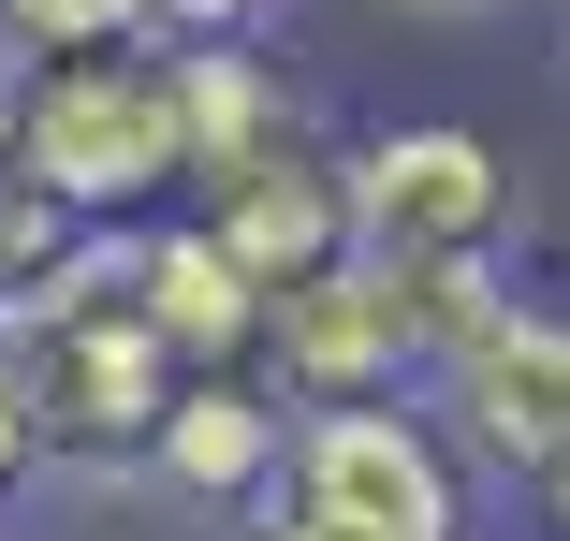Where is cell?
Segmentation results:
<instances>
[{"mask_svg": "<svg viewBox=\"0 0 570 541\" xmlns=\"http://www.w3.org/2000/svg\"><path fill=\"white\" fill-rule=\"evenodd\" d=\"M264 541H469V454L410 395H322L278 424Z\"/></svg>", "mask_w": 570, "mask_h": 541, "instance_id": "cell-3", "label": "cell"}, {"mask_svg": "<svg viewBox=\"0 0 570 541\" xmlns=\"http://www.w3.org/2000/svg\"><path fill=\"white\" fill-rule=\"evenodd\" d=\"M541 498H556V541H570V454H556V469H541Z\"/></svg>", "mask_w": 570, "mask_h": 541, "instance_id": "cell-14", "label": "cell"}, {"mask_svg": "<svg viewBox=\"0 0 570 541\" xmlns=\"http://www.w3.org/2000/svg\"><path fill=\"white\" fill-rule=\"evenodd\" d=\"M176 59L161 45H73V59H16L0 88V176H30L59 220L118 235L147 205H176Z\"/></svg>", "mask_w": 570, "mask_h": 541, "instance_id": "cell-2", "label": "cell"}, {"mask_svg": "<svg viewBox=\"0 0 570 541\" xmlns=\"http://www.w3.org/2000/svg\"><path fill=\"white\" fill-rule=\"evenodd\" d=\"M249 366H264L293 410H322V395H410V381H424L410 264H381V249H322L307 278H278V293H264Z\"/></svg>", "mask_w": 570, "mask_h": 541, "instance_id": "cell-4", "label": "cell"}, {"mask_svg": "<svg viewBox=\"0 0 570 541\" xmlns=\"http://www.w3.org/2000/svg\"><path fill=\"white\" fill-rule=\"evenodd\" d=\"M73 45H147L132 0H0V59H73Z\"/></svg>", "mask_w": 570, "mask_h": 541, "instance_id": "cell-11", "label": "cell"}, {"mask_svg": "<svg viewBox=\"0 0 570 541\" xmlns=\"http://www.w3.org/2000/svg\"><path fill=\"white\" fill-rule=\"evenodd\" d=\"M30 483V410H16V366H0V498Z\"/></svg>", "mask_w": 570, "mask_h": 541, "instance_id": "cell-13", "label": "cell"}, {"mask_svg": "<svg viewBox=\"0 0 570 541\" xmlns=\"http://www.w3.org/2000/svg\"><path fill=\"white\" fill-rule=\"evenodd\" d=\"M278 424H293V395H278L249 352H235V366H176V395H161V424H147V483L190 498V512H249L264 469H278Z\"/></svg>", "mask_w": 570, "mask_h": 541, "instance_id": "cell-7", "label": "cell"}, {"mask_svg": "<svg viewBox=\"0 0 570 541\" xmlns=\"http://www.w3.org/2000/svg\"><path fill=\"white\" fill-rule=\"evenodd\" d=\"M424 395H439V440L498 469V483H541L570 454V322L498 293L483 322H453V337L424 352Z\"/></svg>", "mask_w": 570, "mask_h": 541, "instance_id": "cell-5", "label": "cell"}, {"mask_svg": "<svg viewBox=\"0 0 570 541\" xmlns=\"http://www.w3.org/2000/svg\"><path fill=\"white\" fill-rule=\"evenodd\" d=\"M118 293L147 307V337H161L176 366H235V352H249V322H264V293L235 278V249H219L190 205L118 220Z\"/></svg>", "mask_w": 570, "mask_h": 541, "instance_id": "cell-8", "label": "cell"}, {"mask_svg": "<svg viewBox=\"0 0 570 541\" xmlns=\"http://www.w3.org/2000/svg\"><path fill=\"white\" fill-rule=\"evenodd\" d=\"M395 16H498V0H395Z\"/></svg>", "mask_w": 570, "mask_h": 541, "instance_id": "cell-15", "label": "cell"}, {"mask_svg": "<svg viewBox=\"0 0 570 541\" xmlns=\"http://www.w3.org/2000/svg\"><path fill=\"white\" fill-rule=\"evenodd\" d=\"M278 0H132V30L147 45H235V30H264Z\"/></svg>", "mask_w": 570, "mask_h": 541, "instance_id": "cell-12", "label": "cell"}, {"mask_svg": "<svg viewBox=\"0 0 570 541\" xmlns=\"http://www.w3.org/2000/svg\"><path fill=\"white\" fill-rule=\"evenodd\" d=\"M0 366H16V410H30V469H88V483L147 469V424L176 395V352L118 293V235H73L16 307H0Z\"/></svg>", "mask_w": 570, "mask_h": 541, "instance_id": "cell-1", "label": "cell"}, {"mask_svg": "<svg viewBox=\"0 0 570 541\" xmlns=\"http://www.w3.org/2000/svg\"><path fill=\"white\" fill-rule=\"evenodd\" d=\"M190 220L235 249V278H249V293L307 278L322 249H352V220H336V147H278V161H249V176L190 190Z\"/></svg>", "mask_w": 570, "mask_h": 541, "instance_id": "cell-10", "label": "cell"}, {"mask_svg": "<svg viewBox=\"0 0 570 541\" xmlns=\"http://www.w3.org/2000/svg\"><path fill=\"white\" fill-rule=\"evenodd\" d=\"M336 220H352V249H381V264L498 249V235H512V176H498V147H483V132L410 118V132L336 147Z\"/></svg>", "mask_w": 570, "mask_h": 541, "instance_id": "cell-6", "label": "cell"}, {"mask_svg": "<svg viewBox=\"0 0 570 541\" xmlns=\"http://www.w3.org/2000/svg\"><path fill=\"white\" fill-rule=\"evenodd\" d=\"M0 88H16V59H0Z\"/></svg>", "mask_w": 570, "mask_h": 541, "instance_id": "cell-16", "label": "cell"}, {"mask_svg": "<svg viewBox=\"0 0 570 541\" xmlns=\"http://www.w3.org/2000/svg\"><path fill=\"white\" fill-rule=\"evenodd\" d=\"M176 132H190L176 205L219 190V176H249V161H278V147H307V102H293V73L264 59V30H235V45H176Z\"/></svg>", "mask_w": 570, "mask_h": 541, "instance_id": "cell-9", "label": "cell"}]
</instances>
